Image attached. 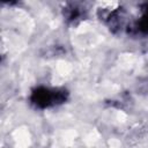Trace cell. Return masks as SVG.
Segmentation results:
<instances>
[{"label":"cell","instance_id":"cell-1","mask_svg":"<svg viewBox=\"0 0 148 148\" xmlns=\"http://www.w3.org/2000/svg\"><path fill=\"white\" fill-rule=\"evenodd\" d=\"M32 101L37 106L46 108V106L57 104L59 102H62L64 96H62V92L60 91H51L46 88H39L34 92Z\"/></svg>","mask_w":148,"mask_h":148}]
</instances>
